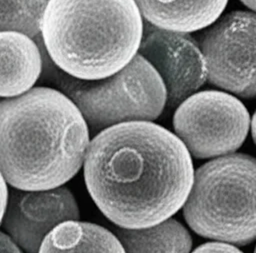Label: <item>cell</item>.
<instances>
[{
  "instance_id": "5b68a950",
  "label": "cell",
  "mask_w": 256,
  "mask_h": 253,
  "mask_svg": "<svg viewBox=\"0 0 256 253\" xmlns=\"http://www.w3.org/2000/svg\"><path fill=\"white\" fill-rule=\"evenodd\" d=\"M46 74L73 101L94 134L119 123L153 121L165 109L164 83L139 53L119 71L101 79L74 78L57 67Z\"/></svg>"
},
{
  "instance_id": "52a82bcc",
  "label": "cell",
  "mask_w": 256,
  "mask_h": 253,
  "mask_svg": "<svg viewBox=\"0 0 256 253\" xmlns=\"http://www.w3.org/2000/svg\"><path fill=\"white\" fill-rule=\"evenodd\" d=\"M254 11L236 10L208 26L199 42L210 84L243 98H254Z\"/></svg>"
},
{
  "instance_id": "30bf717a",
  "label": "cell",
  "mask_w": 256,
  "mask_h": 253,
  "mask_svg": "<svg viewBox=\"0 0 256 253\" xmlns=\"http://www.w3.org/2000/svg\"><path fill=\"white\" fill-rule=\"evenodd\" d=\"M42 67L40 48L32 38L17 31H0V97H15L31 89Z\"/></svg>"
},
{
  "instance_id": "4fadbf2b",
  "label": "cell",
  "mask_w": 256,
  "mask_h": 253,
  "mask_svg": "<svg viewBox=\"0 0 256 253\" xmlns=\"http://www.w3.org/2000/svg\"><path fill=\"white\" fill-rule=\"evenodd\" d=\"M115 234L127 252L186 253L193 244L188 230L171 217L142 228L119 227Z\"/></svg>"
},
{
  "instance_id": "8992f818",
  "label": "cell",
  "mask_w": 256,
  "mask_h": 253,
  "mask_svg": "<svg viewBox=\"0 0 256 253\" xmlns=\"http://www.w3.org/2000/svg\"><path fill=\"white\" fill-rule=\"evenodd\" d=\"M250 125L244 104L217 90L191 94L176 107L173 116L175 135L196 159L234 153L245 141Z\"/></svg>"
},
{
  "instance_id": "e0dca14e",
  "label": "cell",
  "mask_w": 256,
  "mask_h": 253,
  "mask_svg": "<svg viewBox=\"0 0 256 253\" xmlns=\"http://www.w3.org/2000/svg\"><path fill=\"white\" fill-rule=\"evenodd\" d=\"M7 199H8V187L4 177L0 172V225L6 209Z\"/></svg>"
},
{
  "instance_id": "5bb4252c",
  "label": "cell",
  "mask_w": 256,
  "mask_h": 253,
  "mask_svg": "<svg viewBox=\"0 0 256 253\" xmlns=\"http://www.w3.org/2000/svg\"><path fill=\"white\" fill-rule=\"evenodd\" d=\"M49 0H0V31H17L30 38L40 34Z\"/></svg>"
},
{
  "instance_id": "9c48e42d",
  "label": "cell",
  "mask_w": 256,
  "mask_h": 253,
  "mask_svg": "<svg viewBox=\"0 0 256 253\" xmlns=\"http://www.w3.org/2000/svg\"><path fill=\"white\" fill-rule=\"evenodd\" d=\"M78 218L76 199L62 185L45 190H21L12 187L8 191L1 225L22 250L35 253L53 227L63 221Z\"/></svg>"
},
{
  "instance_id": "6da1fadb",
  "label": "cell",
  "mask_w": 256,
  "mask_h": 253,
  "mask_svg": "<svg viewBox=\"0 0 256 253\" xmlns=\"http://www.w3.org/2000/svg\"><path fill=\"white\" fill-rule=\"evenodd\" d=\"M83 168L94 203L122 228L147 227L173 216L194 175L182 141L152 121L119 123L98 132L89 142Z\"/></svg>"
},
{
  "instance_id": "8fae6325",
  "label": "cell",
  "mask_w": 256,
  "mask_h": 253,
  "mask_svg": "<svg viewBox=\"0 0 256 253\" xmlns=\"http://www.w3.org/2000/svg\"><path fill=\"white\" fill-rule=\"evenodd\" d=\"M229 0H134L149 24L175 32L192 33L215 22Z\"/></svg>"
},
{
  "instance_id": "2e32d148",
  "label": "cell",
  "mask_w": 256,
  "mask_h": 253,
  "mask_svg": "<svg viewBox=\"0 0 256 253\" xmlns=\"http://www.w3.org/2000/svg\"><path fill=\"white\" fill-rule=\"evenodd\" d=\"M0 252H22L21 248L14 242V240L3 231H0Z\"/></svg>"
},
{
  "instance_id": "ac0fdd59",
  "label": "cell",
  "mask_w": 256,
  "mask_h": 253,
  "mask_svg": "<svg viewBox=\"0 0 256 253\" xmlns=\"http://www.w3.org/2000/svg\"><path fill=\"white\" fill-rule=\"evenodd\" d=\"M244 6H246L249 10L255 11V0H239Z\"/></svg>"
},
{
  "instance_id": "7c38bea8",
  "label": "cell",
  "mask_w": 256,
  "mask_h": 253,
  "mask_svg": "<svg viewBox=\"0 0 256 253\" xmlns=\"http://www.w3.org/2000/svg\"><path fill=\"white\" fill-rule=\"evenodd\" d=\"M38 252H124V248L116 235L104 227L73 219L53 227L43 238Z\"/></svg>"
},
{
  "instance_id": "7a4b0ae2",
  "label": "cell",
  "mask_w": 256,
  "mask_h": 253,
  "mask_svg": "<svg viewBox=\"0 0 256 253\" xmlns=\"http://www.w3.org/2000/svg\"><path fill=\"white\" fill-rule=\"evenodd\" d=\"M89 142L85 119L60 90L35 87L0 101V172L13 188L65 184L83 165Z\"/></svg>"
},
{
  "instance_id": "277c9868",
  "label": "cell",
  "mask_w": 256,
  "mask_h": 253,
  "mask_svg": "<svg viewBox=\"0 0 256 253\" xmlns=\"http://www.w3.org/2000/svg\"><path fill=\"white\" fill-rule=\"evenodd\" d=\"M256 161L244 153L213 158L194 170L182 206L199 236L245 246L255 240Z\"/></svg>"
},
{
  "instance_id": "3957f363",
  "label": "cell",
  "mask_w": 256,
  "mask_h": 253,
  "mask_svg": "<svg viewBox=\"0 0 256 253\" xmlns=\"http://www.w3.org/2000/svg\"><path fill=\"white\" fill-rule=\"evenodd\" d=\"M143 27L134 0H49L40 33L57 68L96 80L116 73L137 54Z\"/></svg>"
},
{
  "instance_id": "ba28073f",
  "label": "cell",
  "mask_w": 256,
  "mask_h": 253,
  "mask_svg": "<svg viewBox=\"0 0 256 253\" xmlns=\"http://www.w3.org/2000/svg\"><path fill=\"white\" fill-rule=\"evenodd\" d=\"M157 71L166 89L168 110L183 100L207 80V69L199 46L188 33L144 24L138 52Z\"/></svg>"
},
{
  "instance_id": "9a60e30c",
  "label": "cell",
  "mask_w": 256,
  "mask_h": 253,
  "mask_svg": "<svg viewBox=\"0 0 256 253\" xmlns=\"http://www.w3.org/2000/svg\"><path fill=\"white\" fill-rule=\"evenodd\" d=\"M194 252H240V250L231 243L224 242V241H211V242H206L198 247H196Z\"/></svg>"
}]
</instances>
